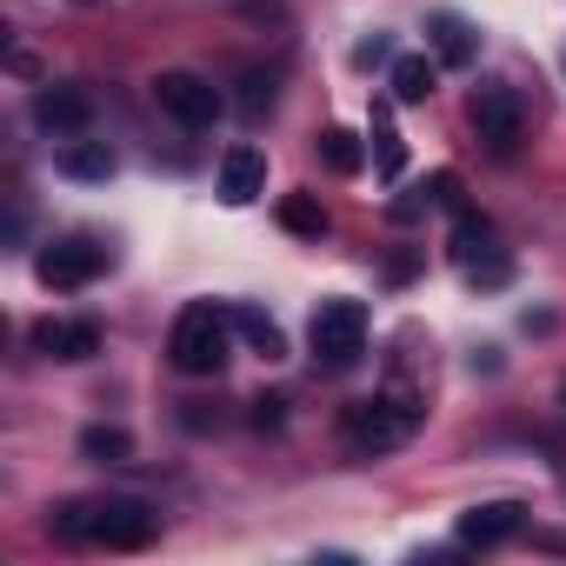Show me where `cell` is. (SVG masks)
Here are the masks:
<instances>
[{
	"label": "cell",
	"instance_id": "cell-1",
	"mask_svg": "<svg viewBox=\"0 0 566 566\" xmlns=\"http://www.w3.org/2000/svg\"><path fill=\"white\" fill-rule=\"evenodd\" d=\"M48 526H54V539H67V546H114V553H140V546H154L160 513H154V506H140V500L101 493V500H61Z\"/></svg>",
	"mask_w": 566,
	"mask_h": 566
},
{
	"label": "cell",
	"instance_id": "cell-2",
	"mask_svg": "<svg viewBox=\"0 0 566 566\" xmlns=\"http://www.w3.org/2000/svg\"><path fill=\"white\" fill-rule=\"evenodd\" d=\"M413 433H420V400H413V394H374V400H354L347 420H340V440H347L354 460L400 453Z\"/></svg>",
	"mask_w": 566,
	"mask_h": 566
},
{
	"label": "cell",
	"instance_id": "cell-3",
	"mask_svg": "<svg viewBox=\"0 0 566 566\" xmlns=\"http://www.w3.org/2000/svg\"><path fill=\"white\" fill-rule=\"evenodd\" d=\"M227 354H233V314H220V307H207V301L180 307L174 340H167V360H174L180 374L207 380V374H220V367H227Z\"/></svg>",
	"mask_w": 566,
	"mask_h": 566
},
{
	"label": "cell",
	"instance_id": "cell-4",
	"mask_svg": "<svg viewBox=\"0 0 566 566\" xmlns=\"http://www.w3.org/2000/svg\"><path fill=\"white\" fill-rule=\"evenodd\" d=\"M307 347L321 367H354L367 354V307L360 301H321V314L307 321Z\"/></svg>",
	"mask_w": 566,
	"mask_h": 566
},
{
	"label": "cell",
	"instance_id": "cell-5",
	"mask_svg": "<svg viewBox=\"0 0 566 566\" xmlns=\"http://www.w3.org/2000/svg\"><path fill=\"white\" fill-rule=\"evenodd\" d=\"M453 260H460V273L473 280V287H506V280H513V260L493 247V227L480 213H467V207L453 220Z\"/></svg>",
	"mask_w": 566,
	"mask_h": 566
},
{
	"label": "cell",
	"instance_id": "cell-6",
	"mask_svg": "<svg viewBox=\"0 0 566 566\" xmlns=\"http://www.w3.org/2000/svg\"><path fill=\"white\" fill-rule=\"evenodd\" d=\"M154 101H160V114H174L180 127H213L220 120V87L213 81H200V74H187V67H174V74H160L154 81Z\"/></svg>",
	"mask_w": 566,
	"mask_h": 566
},
{
	"label": "cell",
	"instance_id": "cell-7",
	"mask_svg": "<svg viewBox=\"0 0 566 566\" xmlns=\"http://www.w3.org/2000/svg\"><path fill=\"white\" fill-rule=\"evenodd\" d=\"M34 273H41V287L74 294V287H87V280L107 273V247H94V240H54V247L34 260Z\"/></svg>",
	"mask_w": 566,
	"mask_h": 566
},
{
	"label": "cell",
	"instance_id": "cell-8",
	"mask_svg": "<svg viewBox=\"0 0 566 566\" xmlns=\"http://www.w3.org/2000/svg\"><path fill=\"white\" fill-rule=\"evenodd\" d=\"M520 127H526V114H520V94H513V87H500V81L473 87V134H480L493 154H513V147H520Z\"/></svg>",
	"mask_w": 566,
	"mask_h": 566
},
{
	"label": "cell",
	"instance_id": "cell-9",
	"mask_svg": "<svg viewBox=\"0 0 566 566\" xmlns=\"http://www.w3.org/2000/svg\"><path fill=\"white\" fill-rule=\"evenodd\" d=\"M266 193V154L260 147H227L220 154V200L227 207H253Z\"/></svg>",
	"mask_w": 566,
	"mask_h": 566
},
{
	"label": "cell",
	"instance_id": "cell-10",
	"mask_svg": "<svg viewBox=\"0 0 566 566\" xmlns=\"http://www.w3.org/2000/svg\"><path fill=\"white\" fill-rule=\"evenodd\" d=\"M520 533V506L513 500H486V506H473L467 520H460V546H473V553H493V546H506Z\"/></svg>",
	"mask_w": 566,
	"mask_h": 566
},
{
	"label": "cell",
	"instance_id": "cell-11",
	"mask_svg": "<svg viewBox=\"0 0 566 566\" xmlns=\"http://www.w3.org/2000/svg\"><path fill=\"white\" fill-rule=\"evenodd\" d=\"M34 347L48 360H94L101 354V327L94 321H41L34 327Z\"/></svg>",
	"mask_w": 566,
	"mask_h": 566
},
{
	"label": "cell",
	"instance_id": "cell-12",
	"mask_svg": "<svg viewBox=\"0 0 566 566\" xmlns=\"http://www.w3.org/2000/svg\"><path fill=\"white\" fill-rule=\"evenodd\" d=\"M34 120H41L48 134H81V127L94 120V101H87L81 87H41V94H34Z\"/></svg>",
	"mask_w": 566,
	"mask_h": 566
},
{
	"label": "cell",
	"instance_id": "cell-13",
	"mask_svg": "<svg viewBox=\"0 0 566 566\" xmlns=\"http://www.w3.org/2000/svg\"><path fill=\"white\" fill-rule=\"evenodd\" d=\"M427 34H433L440 67H473V61H480V34H473V21H460V14H433Z\"/></svg>",
	"mask_w": 566,
	"mask_h": 566
},
{
	"label": "cell",
	"instance_id": "cell-14",
	"mask_svg": "<svg viewBox=\"0 0 566 566\" xmlns=\"http://www.w3.org/2000/svg\"><path fill=\"white\" fill-rule=\"evenodd\" d=\"M433 81H440V67H433L427 54H400V61H394V74H387V87H394V101H400V107H420V101L433 94Z\"/></svg>",
	"mask_w": 566,
	"mask_h": 566
},
{
	"label": "cell",
	"instance_id": "cell-15",
	"mask_svg": "<svg viewBox=\"0 0 566 566\" xmlns=\"http://www.w3.org/2000/svg\"><path fill=\"white\" fill-rule=\"evenodd\" d=\"M54 167H61L67 180H107V174H114V147H107V140H67V147L54 154Z\"/></svg>",
	"mask_w": 566,
	"mask_h": 566
},
{
	"label": "cell",
	"instance_id": "cell-16",
	"mask_svg": "<svg viewBox=\"0 0 566 566\" xmlns=\"http://www.w3.org/2000/svg\"><path fill=\"white\" fill-rule=\"evenodd\" d=\"M280 227L301 233V240H321L327 233V207L314 193H287V200H280Z\"/></svg>",
	"mask_w": 566,
	"mask_h": 566
},
{
	"label": "cell",
	"instance_id": "cell-17",
	"mask_svg": "<svg viewBox=\"0 0 566 566\" xmlns=\"http://www.w3.org/2000/svg\"><path fill=\"white\" fill-rule=\"evenodd\" d=\"M81 453L120 467V460H134V433H127V427H87V433H81Z\"/></svg>",
	"mask_w": 566,
	"mask_h": 566
},
{
	"label": "cell",
	"instance_id": "cell-18",
	"mask_svg": "<svg viewBox=\"0 0 566 566\" xmlns=\"http://www.w3.org/2000/svg\"><path fill=\"white\" fill-rule=\"evenodd\" d=\"M233 334H247L266 360H280V354H287V340H280V327L260 314V307H233Z\"/></svg>",
	"mask_w": 566,
	"mask_h": 566
},
{
	"label": "cell",
	"instance_id": "cell-19",
	"mask_svg": "<svg viewBox=\"0 0 566 566\" xmlns=\"http://www.w3.org/2000/svg\"><path fill=\"white\" fill-rule=\"evenodd\" d=\"M374 160H380V174H387V180H400V167H407V147H400V134H394L387 107H374Z\"/></svg>",
	"mask_w": 566,
	"mask_h": 566
},
{
	"label": "cell",
	"instance_id": "cell-20",
	"mask_svg": "<svg viewBox=\"0 0 566 566\" xmlns=\"http://www.w3.org/2000/svg\"><path fill=\"white\" fill-rule=\"evenodd\" d=\"M321 160H327L334 174H360V140H354L347 127H327V134H321Z\"/></svg>",
	"mask_w": 566,
	"mask_h": 566
},
{
	"label": "cell",
	"instance_id": "cell-21",
	"mask_svg": "<svg viewBox=\"0 0 566 566\" xmlns=\"http://www.w3.org/2000/svg\"><path fill=\"white\" fill-rule=\"evenodd\" d=\"M427 200H433V207H453V213H460V180H453V174H433V180H427Z\"/></svg>",
	"mask_w": 566,
	"mask_h": 566
},
{
	"label": "cell",
	"instance_id": "cell-22",
	"mask_svg": "<svg viewBox=\"0 0 566 566\" xmlns=\"http://www.w3.org/2000/svg\"><path fill=\"white\" fill-rule=\"evenodd\" d=\"M253 420L260 427H280V400H253Z\"/></svg>",
	"mask_w": 566,
	"mask_h": 566
},
{
	"label": "cell",
	"instance_id": "cell-23",
	"mask_svg": "<svg viewBox=\"0 0 566 566\" xmlns=\"http://www.w3.org/2000/svg\"><path fill=\"white\" fill-rule=\"evenodd\" d=\"M559 407H566V380H559Z\"/></svg>",
	"mask_w": 566,
	"mask_h": 566
}]
</instances>
